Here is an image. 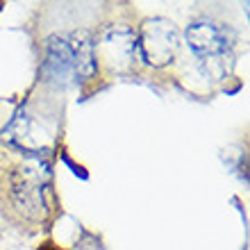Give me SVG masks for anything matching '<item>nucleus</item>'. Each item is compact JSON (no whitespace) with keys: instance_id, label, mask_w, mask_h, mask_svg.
Returning a JSON list of instances; mask_svg holds the SVG:
<instances>
[{"instance_id":"1","label":"nucleus","mask_w":250,"mask_h":250,"mask_svg":"<svg viewBox=\"0 0 250 250\" xmlns=\"http://www.w3.org/2000/svg\"><path fill=\"white\" fill-rule=\"evenodd\" d=\"M46 73L57 82H82L96 73L93 43L89 32L55 34L46 46Z\"/></svg>"},{"instance_id":"2","label":"nucleus","mask_w":250,"mask_h":250,"mask_svg":"<svg viewBox=\"0 0 250 250\" xmlns=\"http://www.w3.org/2000/svg\"><path fill=\"white\" fill-rule=\"evenodd\" d=\"M134 46H137L139 57L146 64L162 68L175 60V53L180 48V37L175 25L168 23L166 19H150L141 25L139 37L134 39Z\"/></svg>"},{"instance_id":"3","label":"nucleus","mask_w":250,"mask_h":250,"mask_svg":"<svg viewBox=\"0 0 250 250\" xmlns=\"http://www.w3.org/2000/svg\"><path fill=\"white\" fill-rule=\"evenodd\" d=\"M187 43L203 62L221 60L230 50V34L228 30L211 21H196L187 27Z\"/></svg>"},{"instance_id":"4","label":"nucleus","mask_w":250,"mask_h":250,"mask_svg":"<svg viewBox=\"0 0 250 250\" xmlns=\"http://www.w3.org/2000/svg\"><path fill=\"white\" fill-rule=\"evenodd\" d=\"M48 178V166L39 159L27 162L14 175V198L25 211H39L43 207V185Z\"/></svg>"}]
</instances>
